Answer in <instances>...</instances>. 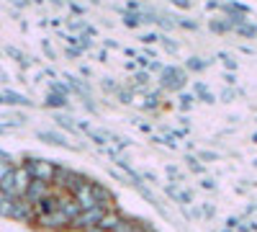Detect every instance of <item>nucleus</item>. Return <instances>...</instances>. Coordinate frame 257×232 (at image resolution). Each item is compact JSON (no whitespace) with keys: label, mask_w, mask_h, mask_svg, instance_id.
<instances>
[{"label":"nucleus","mask_w":257,"mask_h":232,"mask_svg":"<svg viewBox=\"0 0 257 232\" xmlns=\"http://www.w3.org/2000/svg\"><path fill=\"white\" fill-rule=\"evenodd\" d=\"M29 183H31V176H29L26 168L24 165H21V168L13 165L11 171L6 173V178L0 181V194L8 196V199H24Z\"/></svg>","instance_id":"f257e3e1"},{"label":"nucleus","mask_w":257,"mask_h":232,"mask_svg":"<svg viewBox=\"0 0 257 232\" xmlns=\"http://www.w3.org/2000/svg\"><path fill=\"white\" fill-rule=\"evenodd\" d=\"M24 168L29 171L31 181H44V183H52V181H54V171H57V165H54V163H49V160L29 158Z\"/></svg>","instance_id":"f03ea898"},{"label":"nucleus","mask_w":257,"mask_h":232,"mask_svg":"<svg viewBox=\"0 0 257 232\" xmlns=\"http://www.w3.org/2000/svg\"><path fill=\"white\" fill-rule=\"evenodd\" d=\"M108 212L105 206H93V209H82V212L70 222L77 232H82V229H90V227H98V222L103 219V214Z\"/></svg>","instance_id":"7ed1b4c3"},{"label":"nucleus","mask_w":257,"mask_h":232,"mask_svg":"<svg viewBox=\"0 0 257 232\" xmlns=\"http://www.w3.org/2000/svg\"><path fill=\"white\" fill-rule=\"evenodd\" d=\"M85 181H88V178L80 176V173H75V171H70V168H57V171H54V181H52V183H57L59 188H67V191L72 194L75 188H77V186H82Z\"/></svg>","instance_id":"20e7f679"},{"label":"nucleus","mask_w":257,"mask_h":232,"mask_svg":"<svg viewBox=\"0 0 257 232\" xmlns=\"http://www.w3.org/2000/svg\"><path fill=\"white\" fill-rule=\"evenodd\" d=\"M160 72H162V88H165V91H183V88H185V80H188V78H185V70L167 65V67H162Z\"/></svg>","instance_id":"39448f33"},{"label":"nucleus","mask_w":257,"mask_h":232,"mask_svg":"<svg viewBox=\"0 0 257 232\" xmlns=\"http://www.w3.org/2000/svg\"><path fill=\"white\" fill-rule=\"evenodd\" d=\"M52 194V183H44V181H31L29 183V188H26V194H24V199L34 206L36 201H41L44 196H49Z\"/></svg>","instance_id":"423d86ee"},{"label":"nucleus","mask_w":257,"mask_h":232,"mask_svg":"<svg viewBox=\"0 0 257 232\" xmlns=\"http://www.w3.org/2000/svg\"><path fill=\"white\" fill-rule=\"evenodd\" d=\"M72 199H75V204H77L80 209H93V206H98L95 199H93V191H90V181H85L82 186H77L75 191H72Z\"/></svg>","instance_id":"0eeeda50"},{"label":"nucleus","mask_w":257,"mask_h":232,"mask_svg":"<svg viewBox=\"0 0 257 232\" xmlns=\"http://www.w3.org/2000/svg\"><path fill=\"white\" fill-rule=\"evenodd\" d=\"M34 206L26 201V199H13V209H11V219H18V222H31L34 219Z\"/></svg>","instance_id":"6e6552de"},{"label":"nucleus","mask_w":257,"mask_h":232,"mask_svg":"<svg viewBox=\"0 0 257 232\" xmlns=\"http://www.w3.org/2000/svg\"><path fill=\"white\" fill-rule=\"evenodd\" d=\"M57 212H62L67 222H72V219H75V217L82 212V209L75 204V199H72V196H64V199L59 196V201H57Z\"/></svg>","instance_id":"1a4fd4ad"},{"label":"nucleus","mask_w":257,"mask_h":232,"mask_svg":"<svg viewBox=\"0 0 257 232\" xmlns=\"http://www.w3.org/2000/svg\"><path fill=\"white\" fill-rule=\"evenodd\" d=\"M165 194L173 196V199H175L178 204H183V206L193 204V194L188 191V188H180V186H175V183H167V186H165Z\"/></svg>","instance_id":"9d476101"},{"label":"nucleus","mask_w":257,"mask_h":232,"mask_svg":"<svg viewBox=\"0 0 257 232\" xmlns=\"http://www.w3.org/2000/svg\"><path fill=\"white\" fill-rule=\"evenodd\" d=\"M90 191H93V199H95L98 206H105V209H108V204L113 201V196H111L108 188L100 186V183H95V181H90Z\"/></svg>","instance_id":"9b49d317"},{"label":"nucleus","mask_w":257,"mask_h":232,"mask_svg":"<svg viewBox=\"0 0 257 232\" xmlns=\"http://www.w3.org/2000/svg\"><path fill=\"white\" fill-rule=\"evenodd\" d=\"M0 103H6V106H31V101L16 91H0Z\"/></svg>","instance_id":"f8f14e48"},{"label":"nucleus","mask_w":257,"mask_h":232,"mask_svg":"<svg viewBox=\"0 0 257 232\" xmlns=\"http://www.w3.org/2000/svg\"><path fill=\"white\" fill-rule=\"evenodd\" d=\"M39 224H41V227H49V229H59V227H67L70 222L64 219V214H62V212H52V214L39 217Z\"/></svg>","instance_id":"ddd939ff"},{"label":"nucleus","mask_w":257,"mask_h":232,"mask_svg":"<svg viewBox=\"0 0 257 232\" xmlns=\"http://www.w3.org/2000/svg\"><path fill=\"white\" fill-rule=\"evenodd\" d=\"M147 224H149V222H137V219L121 217V222L113 227V232H147V229H149Z\"/></svg>","instance_id":"4468645a"},{"label":"nucleus","mask_w":257,"mask_h":232,"mask_svg":"<svg viewBox=\"0 0 257 232\" xmlns=\"http://www.w3.org/2000/svg\"><path fill=\"white\" fill-rule=\"evenodd\" d=\"M36 137L41 139V142H47V144H54V147H70V142L64 139L59 132H49V129H39L36 132Z\"/></svg>","instance_id":"2eb2a0df"},{"label":"nucleus","mask_w":257,"mask_h":232,"mask_svg":"<svg viewBox=\"0 0 257 232\" xmlns=\"http://www.w3.org/2000/svg\"><path fill=\"white\" fill-rule=\"evenodd\" d=\"M57 201H59V199L49 194V196H44L41 201H36V204H34V212H36L39 217H44V214H52V212H57Z\"/></svg>","instance_id":"dca6fc26"},{"label":"nucleus","mask_w":257,"mask_h":232,"mask_svg":"<svg viewBox=\"0 0 257 232\" xmlns=\"http://www.w3.org/2000/svg\"><path fill=\"white\" fill-rule=\"evenodd\" d=\"M121 222V214H116V212H111V209H108V212H105L103 214V219L98 222V229H103V232H113V227Z\"/></svg>","instance_id":"f3484780"},{"label":"nucleus","mask_w":257,"mask_h":232,"mask_svg":"<svg viewBox=\"0 0 257 232\" xmlns=\"http://www.w3.org/2000/svg\"><path fill=\"white\" fill-rule=\"evenodd\" d=\"M116 163H118V168H121V171H123V173L128 176V181H132L134 186H139V183H142V176H139V173H137V171H134V168H132V165H128V163H126L123 158H116Z\"/></svg>","instance_id":"a211bd4d"},{"label":"nucleus","mask_w":257,"mask_h":232,"mask_svg":"<svg viewBox=\"0 0 257 232\" xmlns=\"http://www.w3.org/2000/svg\"><path fill=\"white\" fill-rule=\"evenodd\" d=\"M193 98H198V101H203V103H216V96H213L203 83H196V96Z\"/></svg>","instance_id":"6ab92c4d"},{"label":"nucleus","mask_w":257,"mask_h":232,"mask_svg":"<svg viewBox=\"0 0 257 232\" xmlns=\"http://www.w3.org/2000/svg\"><path fill=\"white\" fill-rule=\"evenodd\" d=\"M211 65V59H201V57H190L185 59V70H193V72H201Z\"/></svg>","instance_id":"aec40b11"},{"label":"nucleus","mask_w":257,"mask_h":232,"mask_svg":"<svg viewBox=\"0 0 257 232\" xmlns=\"http://www.w3.org/2000/svg\"><path fill=\"white\" fill-rule=\"evenodd\" d=\"M47 106H52V109H64V106H67V96L52 91V93L47 96Z\"/></svg>","instance_id":"412c9836"},{"label":"nucleus","mask_w":257,"mask_h":232,"mask_svg":"<svg viewBox=\"0 0 257 232\" xmlns=\"http://www.w3.org/2000/svg\"><path fill=\"white\" fill-rule=\"evenodd\" d=\"M234 31H237L239 36H247V39H254V36H257V26H252V24H242V26H234Z\"/></svg>","instance_id":"4be33fe9"},{"label":"nucleus","mask_w":257,"mask_h":232,"mask_svg":"<svg viewBox=\"0 0 257 232\" xmlns=\"http://www.w3.org/2000/svg\"><path fill=\"white\" fill-rule=\"evenodd\" d=\"M11 209H13V199L0 194V217H11Z\"/></svg>","instance_id":"5701e85b"},{"label":"nucleus","mask_w":257,"mask_h":232,"mask_svg":"<svg viewBox=\"0 0 257 232\" xmlns=\"http://www.w3.org/2000/svg\"><path fill=\"white\" fill-rule=\"evenodd\" d=\"M142 106H144V109H157V106H160V93H149V96L142 101Z\"/></svg>","instance_id":"b1692460"},{"label":"nucleus","mask_w":257,"mask_h":232,"mask_svg":"<svg viewBox=\"0 0 257 232\" xmlns=\"http://www.w3.org/2000/svg\"><path fill=\"white\" fill-rule=\"evenodd\" d=\"M178 101H180V109H183V111H188V109L193 106V103H196L193 93H180V98H178Z\"/></svg>","instance_id":"393cba45"},{"label":"nucleus","mask_w":257,"mask_h":232,"mask_svg":"<svg viewBox=\"0 0 257 232\" xmlns=\"http://www.w3.org/2000/svg\"><path fill=\"white\" fill-rule=\"evenodd\" d=\"M219 59H221L224 65H226V70H229V72H234V70H237V59H231L229 54H224V52H221V54H219Z\"/></svg>","instance_id":"a878e982"},{"label":"nucleus","mask_w":257,"mask_h":232,"mask_svg":"<svg viewBox=\"0 0 257 232\" xmlns=\"http://www.w3.org/2000/svg\"><path fill=\"white\" fill-rule=\"evenodd\" d=\"M123 24H126V26H139V24H142L139 13H123Z\"/></svg>","instance_id":"bb28decb"},{"label":"nucleus","mask_w":257,"mask_h":232,"mask_svg":"<svg viewBox=\"0 0 257 232\" xmlns=\"http://www.w3.org/2000/svg\"><path fill=\"white\" fill-rule=\"evenodd\" d=\"M185 163H188V168H190L193 173H203V165H201L196 158H190V155H188V158H185Z\"/></svg>","instance_id":"cd10ccee"},{"label":"nucleus","mask_w":257,"mask_h":232,"mask_svg":"<svg viewBox=\"0 0 257 232\" xmlns=\"http://www.w3.org/2000/svg\"><path fill=\"white\" fill-rule=\"evenodd\" d=\"M231 26L226 24V21H224V24H219V21H211V31H216V34H226Z\"/></svg>","instance_id":"c85d7f7f"},{"label":"nucleus","mask_w":257,"mask_h":232,"mask_svg":"<svg viewBox=\"0 0 257 232\" xmlns=\"http://www.w3.org/2000/svg\"><path fill=\"white\" fill-rule=\"evenodd\" d=\"M11 168H13V163H11L8 158H6V160H0V181H3V178H6V173L11 171Z\"/></svg>","instance_id":"c756f323"},{"label":"nucleus","mask_w":257,"mask_h":232,"mask_svg":"<svg viewBox=\"0 0 257 232\" xmlns=\"http://www.w3.org/2000/svg\"><path fill=\"white\" fill-rule=\"evenodd\" d=\"M162 44H165V49H167L170 54H178V44H175L173 39H167V36H165V39H162Z\"/></svg>","instance_id":"7c9ffc66"},{"label":"nucleus","mask_w":257,"mask_h":232,"mask_svg":"<svg viewBox=\"0 0 257 232\" xmlns=\"http://www.w3.org/2000/svg\"><path fill=\"white\" fill-rule=\"evenodd\" d=\"M201 214H203V217H208V219H211V217H213V214H216V206H213V204H203V209H201Z\"/></svg>","instance_id":"2f4dec72"},{"label":"nucleus","mask_w":257,"mask_h":232,"mask_svg":"<svg viewBox=\"0 0 257 232\" xmlns=\"http://www.w3.org/2000/svg\"><path fill=\"white\" fill-rule=\"evenodd\" d=\"M201 188H206V191H213V188H216V183H213V178H203V181H201Z\"/></svg>","instance_id":"473e14b6"},{"label":"nucleus","mask_w":257,"mask_h":232,"mask_svg":"<svg viewBox=\"0 0 257 232\" xmlns=\"http://www.w3.org/2000/svg\"><path fill=\"white\" fill-rule=\"evenodd\" d=\"M118 98L121 103H132V91H118Z\"/></svg>","instance_id":"72a5a7b5"},{"label":"nucleus","mask_w":257,"mask_h":232,"mask_svg":"<svg viewBox=\"0 0 257 232\" xmlns=\"http://www.w3.org/2000/svg\"><path fill=\"white\" fill-rule=\"evenodd\" d=\"M239 227V217H229L226 219V229H237Z\"/></svg>","instance_id":"f704fd0d"},{"label":"nucleus","mask_w":257,"mask_h":232,"mask_svg":"<svg viewBox=\"0 0 257 232\" xmlns=\"http://www.w3.org/2000/svg\"><path fill=\"white\" fill-rule=\"evenodd\" d=\"M157 39H160L157 34H144V36H142V41H144V44H155Z\"/></svg>","instance_id":"c9c22d12"},{"label":"nucleus","mask_w":257,"mask_h":232,"mask_svg":"<svg viewBox=\"0 0 257 232\" xmlns=\"http://www.w3.org/2000/svg\"><path fill=\"white\" fill-rule=\"evenodd\" d=\"M201 160H219V152H208V150H203V152H201Z\"/></svg>","instance_id":"e433bc0d"},{"label":"nucleus","mask_w":257,"mask_h":232,"mask_svg":"<svg viewBox=\"0 0 257 232\" xmlns=\"http://www.w3.org/2000/svg\"><path fill=\"white\" fill-rule=\"evenodd\" d=\"M234 96H239V91H224L221 93V101H234Z\"/></svg>","instance_id":"4c0bfd02"},{"label":"nucleus","mask_w":257,"mask_h":232,"mask_svg":"<svg viewBox=\"0 0 257 232\" xmlns=\"http://www.w3.org/2000/svg\"><path fill=\"white\" fill-rule=\"evenodd\" d=\"M103 88H105V91H116V83H113L111 78H105V80H103Z\"/></svg>","instance_id":"58836bf2"},{"label":"nucleus","mask_w":257,"mask_h":232,"mask_svg":"<svg viewBox=\"0 0 257 232\" xmlns=\"http://www.w3.org/2000/svg\"><path fill=\"white\" fill-rule=\"evenodd\" d=\"M173 6H178V8H190V0H173Z\"/></svg>","instance_id":"ea45409f"},{"label":"nucleus","mask_w":257,"mask_h":232,"mask_svg":"<svg viewBox=\"0 0 257 232\" xmlns=\"http://www.w3.org/2000/svg\"><path fill=\"white\" fill-rule=\"evenodd\" d=\"M180 26H183V29H190V31H196V29H198L196 24H193V21H180Z\"/></svg>","instance_id":"a19ab883"},{"label":"nucleus","mask_w":257,"mask_h":232,"mask_svg":"<svg viewBox=\"0 0 257 232\" xmlns=\"http://www.w3.org/2000/svg\"><path fill=\"white\" fill-rule=\"evenodd\" d=\"M224 80H226V86H234V83H237V78H234V72H226V75H224Z\"/></svg>","instance_id":"79ce46f5"},{"label":"nucleus","mask_w":257,"mask_h":232,"mask_svg":"<svg viewBox=\"0 0 257 232\" xmlns=\"http://www.w3.org/2000/svg\"><path fill=\"white\" fill-rule=\"evenodd\" d=\"M142 178H147V181H152V183H157V176L155 173H149V171H144V176Z\"/></svg>","instance_id":"37998d69"},{"label":"nucleus","mask_w":257,"mask_h":232,"mask_svg":"<svg viewBox=\"0 0 257 232\" xmlns=\"http://www.w3.org/2000/svg\"><path fill=\"white\" fill-rule=\"evenodd\" d=\"M67 54H70V57H80L82 49H75V47H72V49H67Z\"/></svg>","instance_id":"c03bdc74"},{"label":"nucleus","mask_w":257,"mask_h":232,"mask_svg":"<svg viewBox=\"0 0 257 232\" xmlns=\"http://www.w3.org/2000/svg\"><path fill=\"white\" fill-rule=\"evenodd\" d=\"M82 232H103V229H98V227H90V229H82Z\"/></svg>","instance_id":"a18cd8bd"},{"label":"nucleus","mask_w":257,"mask_h":232,"mask_svg":"<svg viewBox=\"0 0 257 232\" xmlns=\"http://www.w3.org/2000/svg\"><path fill=\"white\" fill-rule=\"evenodd\" d=\"M247 212H249V214H257V206H249V209H247Z\"/></svg>","instance_id":"49530a36"},{"label":"nucleus","mask_w":257,"mask_h":232,"mask_svg":"<svg viewBox=\"0 0 257 232\" xmlns=\"http://www.w3.org/2000/svg\"><path fill=\"white\" fill-rule=\"evenodd\" d=\"M252 142H254V144H257V134H252Z\"/></svg>","instance_id":"de8ad7c7"},{"label":"nucleus","mask_w":257,"mask_h":232,"mask_svg":"<svg viewBox=\"0 0 257 232\" xmlns=\"http://www.w3.org/2000/svg\"><path fill=\"white\" fill-rule=\"evenodd\" d=\"M221 232H231V229H226V227H224V229H221Z\"/></svg>","instance_id":"09e8293b"},{"label":"nucleus","mask_w":257,"mask_h":232,"mask_svg":"<svg viewBox=\"0 0 257 232\" xmlns=\"http://www.w3.org/2000/svg\"><path fill=\"white\" fill-rule=\"evenodd\" d=\"M254 165H257V160H254Z\"/></svg>","instance_id":"8fccbe9b"}]
</instances>
